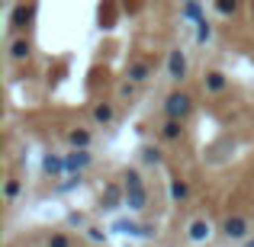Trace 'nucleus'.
<instances>
[{"mask_svg": "<svg viewBox=\"0 0 254 247\" xmlns=\"http://www.w3.org/2000/svg\"><path fill=\"white\" fill-rule=\"evenodd\" d=\"M145 186H142V177H138V170H126V205L129 209H145Z\"/></svg>", "mask_w": 254, "mask_h": 247, "instance_id": "obj_1", "label": "nucleus"}, {"mask_svg": "<svg viewBox=\"0 0 254 247\" xmlns=\"http://www.w3.org/2000/svg\"><path fill=\"white\" fill-rule=\"evenodd\" d=\"M164 112H168V119H180V122H184L193 112V99L187 97V93H171L168 103H164Z\"/></svg>", "mask_w": 254, "mask_h": 247, "instance_id": "obj_2", "label": "nucleus"}, {"mask_svg": "<svg viewBox=\"0 0 254 247\" xmlns=\"http://www.w3.org/2000/svg\"><path fill=\"white\" fill-rule=\"evenodd\" d=\"M32 16H36V3H19L10 16V29H26L32 23Z\"/></svg>", "mask_w": 254, "mask_h": 247, "instance_id": "obj_3", "label": "nucleus"}, {"mask_svg": "<svg viewBox=\"0 0 254 247\" xmlns=\"http://www.w3.org/2000/svg\"><path fill=\"white\" fill-rule=\"evenodd\" d=\"M168 74H171V81H184V77H187V58H184V51H180V49L171 51V58H168Z\"/></svg>", "mask_w": 254, "mask_h": 247, "instance_id": "obj_4", "label": "nucleus"}, {"mask_svg": "<svg viewBox=\"0 0 254 247\" xmlns=\"http://www.w3.org/2000/svg\"><path fill=\"white\" fill-rule=\"evenodd\" d=\"M222 231H225V238H245L248 235V222L242 215H229L222 222Z\"/></svg>", "mask_w": 254, "mask_h": 247, "instance_id": "obj_5", "label": "nucleus"}, {"mask_svg": "<svg viewBox=\"0 0 254 247\" xmlns=\"http://www.w3.org/2000/svg\"><path fill=\"white\" fill-rule=\"evenodd\" d=\"M212 235V228H209V222H206V218H193L190 222V228H187V238H190V241H206V238Z\"/></svg>", "mask_w": 254, "mask_h": 247, "instance_id": "obj_6", "label": "nucleus"}, {"mask_svg": "<svg viewBox=\"0 0 254 247\" xmlns=\"http://www.w3.org/2000/svg\"><path fill=\"white\" fill-rule=\"evenodd\" d=\"M90 164V154H87V148H74L68 154V161H64V167H68L71 173H77V170H84V167Z\"/></svg>", "mask_w": 254, "mask_h": 247, "instance_id": "obj_7", "label": "nucleus"}, {"mask_svg": "<svg viewBox=\"0 0 254 247\" xmlns=\"http://www.w3.org/2000/svg\"><path fill=\"white\" fill-rule=\"evenodd\" d=\"M180 135H184V122H180V119H168V122L161 125V138L164 142H177Z\"/></svg>", "mask_w": 254, "mask_h": 247, "instance_id": "obj_8", "label": "nucleus"}, {"mask_svg": "<svg viewBox=\"0 0 254 247\" xmlns=\"http://www.w3.org/2000/svg\"><path fill=\"white\" fill-rule=\"evenodd\" d=\"M29 51H32L29 39H13V45H10V58H13V61H23V58H29Z\"/></svg>", "mask_w": 254, "mask_h": 247, "instance_id": "obj_9", "label": "nucleus"}, {"mask_svg": "<svg viewBox=\"0 0 254 247\" xmlns=\"http://www.w3.org/2000/svg\"><path fill=\"white\" fill-rule=\"evenodd\" d=\"M148 74H151V68H148L145 61H135V64L129 68V81H132V84H142V81H148Z\"/></svg>", "mask_w": 254, "mask_h": 247, "instance_id": "obj_10", "label": "nucleus"}, {"mask_svg": "<svg viewBox=\"0 0 254 247\" xmlns=\"http://www.w3.org/2000/svg\"><path fill=\"white\" fill-rule=\"evenodd\" d=\"M68 145H71V148H87V145H90V132H87V129L68 132Z\"/></svg>", "mask_w": 254, "mask_h": 247, "instance_id": "obj_11", "label": "nucleus"}, {"mask_svg": "<svg viewBox=\"0 0 254 247\" xmlns=\"http://www.w3.org/2000/svg\"><path fill=\"white\" fill-rule=\"evenodd\" d=\"M222 87H225V74H222V71H209V74H206V90L219 93Z\"/></svg>", "mask_w": 254, "mask_h": 247, "instance_id": "obj_12", "label": "nucleus"}, {"mask_svg": "<svg viewBox=\"0 0 254 247\" xmlns=\"http://www.w3.org/2000/svg\"><path fill=\"white\" fill-rule=\"evenodd\" d=\"M113 228L123 231V235H148V228H142V225H135V222H116Z\"/></svg>", "mask_w": 254, "mask_h": 247, "instance_id": "obj_13", "label": "nucleus"}, {"mask_svg": "<svg viewBox=\"0 0 254 247\" xmlns=\"http://www.w3.org/2000/svg\"><path fill=\"white\" fill-rule=\"evenodd\" d=\"M42 170L45 173H62V170H68V167H64V161H62V157H45V161H42Z\"/></svg>", "mask_w": 254, "mask_h": 247, "instance_id": "obj_14", "label": "nucleus"}, {"mask_svg": "<svg viewBox=\"0 0 254 247\" xmlns=\"http://www.w3.org/2000/svg\"><path fill=\"white\" fill-rule=\"evenodd\" d=\"M119 205V186H106V196H103V209H116Z\"/></svg>", "mask_w": 254, "mask_h": 247, "instance_id": "obj_15", "label": "nucleus"}, {"mask_svg": "<svg viewBox=\"0 0 254 247\" xmlns=\"http://www.w3.org/2000/svg\"><path fill=\"white\" fill-rule=\"evenodd\" d=\"M93 119H97V122H113V106L110 103H103V106H97V109H93Z\"/></svg>", "mask_w": 254, "mask_h": 247, "instance_id": "obj_16", "label": "nucleus"}, {"mask_svg": "<svg viewBox=\"0 0 254 247\" xmlns=\"http://www.w3.org/2000/svg\"><path fill=\"white\" fill-rule=\"evenodd\" d=\"M216 10L222 13V16H232V13L238 10V0H216Z\"/></svg>", "mask_w": 254, "mask_h": 247, "instance_id": "obj_17", "label": "nucleus"}, {"mask_svg": "<svg viewBox=\"0 0 254 247\" xmlns=\"http://www.w3.org/2000/svg\"><path fill=\"white\" fill-rule=\"evenodd\" d=\"M196 42L203 45V42H209V36H212V29H209V23H206V19H196Z\"/></svg>", "mask_w": 254, "mask_h": 247, "instance_id": "obj_18", "label": "nucleus"}, {"mask_svg": "<svg viewBox=\"0 0 254 247\" xmlns=\"http://www.w3.org/2000/svg\"><path fill=\"white\" fill-rule=\"evenodd\" d=\"M171 199H177V202H180V199H187V183L174 180V183H171Z\"/></svg>", "mask_w": 254, "mask_h": 247, "instance_id": "obj_19", "label": "nucleus"}, {"mask_svg": "<svg viewBox=\"0 0 254 247\" xmlns=\"http://www.w3.org/2000/svg\"><path fill=\"white\" fill-rule=\"evenodd\" d=\"M142 161L145 164H158V161H161V151H158V148H142Z\"/></svg>", "mask_w": 254, "mask_h": 247, "instance_id": "obj_20", "label": "nucleus"}, {"mask_svg": "<svg viewBox=\"0 0 254 247\" xmlns=\"http://www.w3.org/2000/svg\"><path fill=\"white\" fill-rule=\"evenodd\" d=\"M49 247H71V241H68V235H62V231H58V235L49 238Z\"/></svg>", "mask_w": 254, "mask_h": 247, "instance_id": "obj_21", "label": "nucleus"}, {"mask_svg": "<svg viewBox=\"0 0 254 247\" xmlns=\"http://www.w3.org/2000/svg\"><path fill=\"white\" fill-rule=\"evenodd\" d=\"M187 16H190V19H203V16H199V3H196V0H190V3H187Z\"/></svg>", "mask_w": 254, "mask_h": 247, "instance_id": "obj_22", "label": "nucleus"}, {"mask_svg": "<svg viewBox=\"0 0 254 247\" xmlns=\"http://www.w3.org/2000/svg\"><path fill=\"white\" fill-rule=\"evenodd\" d=\"M6 199H13V196H16V193H19V180H6Z\"/></svg>", "mask_w": 254, "mask_h": 247, "instance_id": "obj_23", "label": "nucleus"}, {"mask_svg": "<svg viewBox=\"0 0 254 247\" xmlns=\"http://www.w3.org/2000/svg\"><path fill=\"white\" fill-rule=\"evenodd\" d=\"M87 238H90V241H103V231H100V228H87Z\"/></svg>", "mask_w": 254, "mask_h": 247, "instance_id": "obj_24", "label": "nucleus"}, {"mask_svg": "<svg viewBox=\"0 0 254 247\" xmlns=\"http://www.w3.org/2000/svg\"><path fill=\"white\" fill-rule=\"evenodd\" d=\"M248 247H254V241H251V244H248Z\"/></svg>", "mask_w": 254, "mask_h": 247, "instance_id": "obj_25", "label": "nucleus"}]
</instances>
